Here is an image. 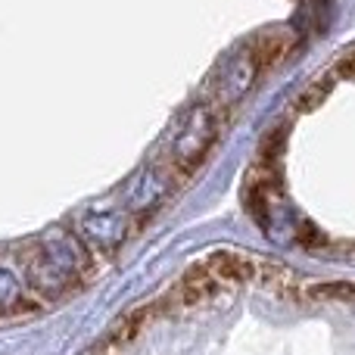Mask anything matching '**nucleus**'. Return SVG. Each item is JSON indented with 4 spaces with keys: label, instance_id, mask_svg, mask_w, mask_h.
<instances>
[{
    "label": "nucleus",
    "instance_id": "7",
    "mask_svg": "<svg viewBox=\"0 0 355 355\" xmlns=\"http://www.w3.org/2000/svg\"><path fill=\"white\" fill-rule=\"evenodd\" d=\"M337 72L346 75V78H355V53H349V56H343V60H340Z\"/></svg>",
    "mask_w": 355,
    "mask_h": 355
},
{
    "label": "nucleus",
    "instance_id": "6",
    "mask_svg": "<svg viewBox=\"0 0 355 355\" xmlns=\"http://www.w3.org/2000/svg\"><path fill=\"white\" fill-rule=\"evenodd\" d=\"M28 306V284L22 271L0 262V315H12Z\"/></svg>",
    "mask_w": 355,
    "mask_h": 355
},
{
    "label": "nucleus",
    "instance_id": "4",
    "mask_svg": "<svg viewBox=\"0 0 355 355\" xmlns=\"http://www.w3.org/2000/svg\"><path fill=\"white\" fill-rule=\"evenodd\" d=\"M175 187V168L168 162L162 166H144L141 172L131 178L122 190V206L135 221L150 218L156 209L166 202V196Z\"/></svg>",
    "mask_w": 355,
    "mask_h": 355
},
{
    "label": "nucleus",
    "instance_id": "1",
    "mask_svg": "<svg viewBox=\"0 0 355 355\" xmlns=\"http://www.w3.org/2000/svg\"><path fill=\"white\" fill-rule=\"evenodd\" d=\"M94 271V252L75 237L72 227H50L22 256V277L28 293L60 300Z\"/></svg>",
    "mask_w": 355,
    "mask_h": 355
},
{
    "label": "nucleus",
    "instance_id": "5",
    "mask_svg": "<svg viewBox=\"0 0 355 355\" xmlns=\"http://www.w3.org/2000/svg\"><path fill=\"white\" fill-rule=\"evenodd\" d=\"M259 66L256 60H252L250 53L237 56V60L231 62V66L225 69V72L218 75V78L212 81V94H215V110H227V106H234L240 97H243L246 91H250L252 78H256Z\"/></svg>",
    "mask_w": 355,
    "mask_h": 355
},
{
    "label": "nucleus",
    "instance_id": "2",
    "mask_svg": "<svg viewBox=\"0 0 355 355\" xmlns=\"http://www.w3.org/2000/svg\"><path fill=\"white\" fill-rule=\"evenodd\" d=\"M218 112L209 106H193L187 110V116L178 122V128L168 137V166L175 168V175H190L202 159H206L209 147L218 137Z\"/></svg>",
    "mask_w": 355,
    "mask_h": 355
},
{
    "label": "nucleus",
    "instance_id": "3",
    "mask_svg": "<svg viewBox=\"0 0 355 355\" xmlns=\"http://www.w3.org/2000/svg\"><path fill=\"white\" fill-rule=\"evenodd\" d=\"M72 231L91 252H116L135 231V218L116 202H91L72 218Z\"/></svg>",
    "mask_w": 355,
    "mask_h": 355
}]
</instances>
